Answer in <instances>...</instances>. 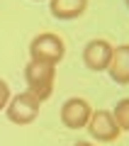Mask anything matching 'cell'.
Returning a JSON list of instances; mask_svg holds the SVG:
<instances>
[{"instance_id":"cell-1","label":"cell","mask_w":129,"mask_h":146,"mask_svg":"<svg viewBox=\"0 0 129 146\" xmlns=\"http://www.w3.org/2000/svg\"><path fill=\"white\" fill-rule=\"evenodd\" d=\"M54 78H56V66H49V63H37L29 61L25 68V80H27V90L32 95L44 102L47 98H51L54 93Z\"/></svg>"},{"instance_id":"cell-2","label":"cell","mask_w":129,"mask_h":146,"mask_svg":"<svg viewBox=\"0 0 129 146\" xmlns=\"http://www.w3.org/2000/svg\"><path fill=\"white\" fill-rule=\"evenodd\" d=\"M66 54V46H63V39L56 34H44L34 36L29 44V61H37V63H49V66H56L59 61L63 58Z\"/></svg>"},{"instance_id":"cell-3","label":"cell","mask_w":129,"mask_h":146,"mask_svg":"<svg viewBox=\"0 0 129 146\" xmlns=\"http://www.w3.org/2000/svg\"><path fill=\"white\" fill-rule=\"evenodd\" d=\"M39 107H41V100L37 95H32L29 90H25V93L10 98L5 112H7V119L15 122V124H32L39 115Z\"/></svg>"},{"instance_id":"cell-4","label":"cell","mask_w":129,"mask_h":146,"mask_svg":"<svg viewBox=\"0 0 129 146\" xmlns=\"http://www.w3.org/2000/svg\"><path fill=\"white\" fill-rule=\"evenodd\" d=\"M93 115V107L83 98H68L61 107V122L68 129H85Z\"/></svg>"},{"instance_id":"cell-5","label":"cell","mask_w":129,"mask_h":146,"mask_svg":"<svg viewBox=\"0 0 129 146\" xmlns=\"http://www.w3.org/2000/svg\"><path fill=\"white\" fill-rule=\"evenodd\" d=\"M85 129L90 131V136L98 141H114L119 136V124L117 119H114L112 112H107V110H95L93 115H90V122Z\"/></svg>"},{"instance_id":"cell-6","label":"cell","mask_w":129,"mask_h":146,"mask_svg":"<svg viewBox=\"0 0 129 146\" xmlns=\"http://www.w3.org/2000/svg\"><path fill=\"white\" fill-rule=\"evenodd\" d=\"M112 44L107 39H93L83 49V61L90 71H107L110 58H112Z\"/></svg>"},{"instance_id":"cell-7","label":"cell","mask_w":129,"mask_h":146,"mask_svg":"<svg viewBox=\"0 0 129 146\" xmlns=\"http://www.w3.org/2000/svg\"><path fill=\"white\" fill-rule=\"evenodd\" d=\"M107 73L117 85H129V44H119L112 49Z\"/></svg>"},{"instance_id":"cell-8","label":"cell","mask_w":129,"mask_h":146,"mask_svg":"<svg viewBox=\"0 0 129 146\" xmlns=\"http://www.w3.org/2000/svg\"><path fill=\"white\" fill-rule=\"evenodd\" d=\"M88 0H49V10L56 20H76L85 12Z\"/></svg>"},{"instance_id":"cell-9","label":"cell","mask_w":129,"mask_h":146,"mask_svg":"<svg viewBox=\"0 0 129 146\" xmlns=\"http://www.w3.org/2000/svg\"><path fill=\"white\" fill-rule=\"evenodd\" d=\"M114 119H117V124H119V129H127L129 131V98H124V100H119L117 105H114Z\"/></svg>"},{"instance_id":"cell-10","label":"cell","mask_w":129,"mask_h":146,"mask_svg":"<svg viewBox=\"0 0 129 146\" xmlns=\"http://www.w3.org/2000/svg\"><path fill=\"white\" fill-rule=\"evenodd\" d=\"M7 102H10V88L5 80H0V110H5Z\"/></svg>"},{"instance_id":"cell-11","label":"cell","mask_w":129,"mask_h":146,"mask_svg":"<svg viewBox=\"0 0 129 146\" xmlns=\"http://www.w3.org/2000/svg\"><path fill=\"white\" fill-rule=\"evenodd\" d=\"M73 146H93V144H90V141H76Z\"/></svg>"},{"instance_id":"cell-12","label":"cell","mask_w":129,"mask_h":146,"mask_svg":"<svg viewBox=\"0 0 129 146\" xmlns=\"http://www.w3.org/2000/svg\"><path fill=\"white\" fill-rule=\"evenodd\" d=\"M124 3H127V7H129V0H124Z\"/></svg>"}]
</instances>
